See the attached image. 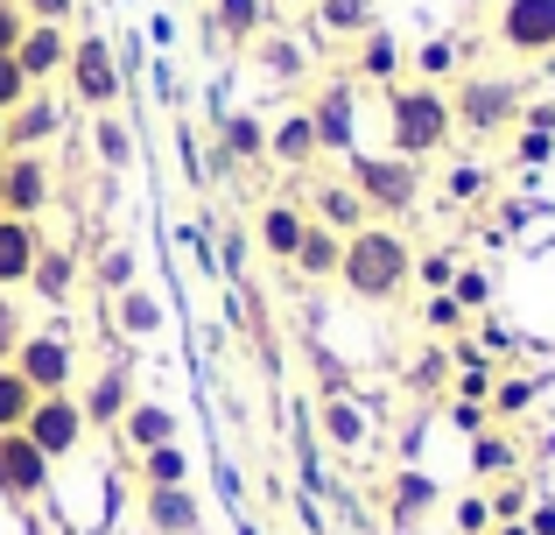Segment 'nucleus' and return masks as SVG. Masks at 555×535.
<instances>
[{
  "instance_id": "1",
  "label": "nucleus",
  "mask_w": 555,
  "mask_h": 535,
  "mask_svg": "<svg viewBox=\"0 0 555 535\" xmlns=\"http://www.w3.org/2000/svg\"><path fill=\"white\" fill-rule=\"evenodd\" d=\"M338 289L352 303H366V310H393V303H408V289H415V247H408L401 226H359V233L345 240Z\"/></svg>"
},
{
  "instance_id": "2",
  "label": "nucleus",
  "mask_w": 555,
  "mask_h": 535,
  "mask_svg": "<svg viewBox=\"0 0 555 535\" xmlns=\"http://www.w3.org/2000/svg\"><path fill=\"white\" fill-rule=\"evenodd\" d=\"M457 135V113H450L443 85H387V149L422 163V155H443Z\"/></svg>"
},
{
  "instance_id": "3",
  "label": "nucleus",
  "mask_w": 555,
  "mask_h": 535,
  "mask_svg": "<svg viewBox=\"0 0 555 535\" xmlns=\"http://www.w3.org/2000/svg\"><path fill=\"white\" fill-rule=\"evenodd\" d=\"M345 183L366 198L373 219H408L422 205V163H408L393 149H352L345 155Z\"/></svg>"
},
{
  "instance_id": "4",
  "label": "nucleus",
  "mask_w": 555,
  "mask_h": 535,
  "mask_svg": "<svg viewBox=\"0 0 555 535\" xmlns=\"http://www.w3.org/2000/svg\"><path fill=\"white\" fill-rule=\"evenodd\" d=\"M520 106H528V92H520L514 78H492V71H464V78L450 85L457 135H472V141H492V135H506V127H520Z\"/></svg>"
},
{
  "instance_id": "5",
  "label": "nucleus",
  "mask_w": 555,
  "mask_h": 535,
  "mask_svg": "<svg viewBox=\"0 0 555 535\" xmlns=\"http://www.w3.org/2000/svg\"><path fill=\"white\" fill-rule=\"evenodd\" d=\"M64 78H70V99H78V106H92V113H120L127 78H120V56H113V42L99 36V28L70 36V64H64Z\"/></svg>"
},
{
  "instance_id": "6",
  "label": "nucleus",
  "mask_w": 555,
  "mask_h": 535,
  "mask_svg": "<svg viewBox=\"0 0 555 535\" xmlns=\"http://www.w3.org/2000/svg\"><path fill=\"white\" fill-rule=\"evenodd\" d=\"M8 367L22 373L36 395H78V345H70V331H64V324H50V331H22V345H14Z\"/></svg>"
},
{
  "instance_id": "7",
  "label": "nucleus",
  "mask_w": 555,
  "mask_h": 535,
  "mask_svg": "<svg viewBox=\"0 0 555 535\" xmlns=\"http://www.w3.org/2000/svg\"><path fill=\"white\" fill-rule=\"evenodd\" d=\"M56 466L42 458V444L28 430H0V500L8 508H28V500H50Z\"/></svg>"
},
{
  "instance_id": "8",
  "label": "nucleus",
  "mask_w": 555,
  "mask_h": 535,
  "mask_svg": "<svg viewBox=\"0 0 555 535\" xmlns=\"http://www.w3.org/2000/svg\"><path fill=\"white\" fill-rule=\"evenodd\" d=\"M22 430L42 444V458H50V466L78 458L85 437H92V423H85V402H78V395H36V409H28Z\"/></svg>"
},
{
  "instance_id": "9",
  "label": "nucleus",
  "mask_w": 555,
  "mask_h": 535,
  "mask_svg": "<svg viewBox=\"0 0 555 535\" xmlns=\"http://www.w3.org/2000/svg\"><path fill=\"white\" fill-rule=\"evenodd\" d=\"M492 36H500V50L520 56V64L555 56V0H500V14H492Z\"/></svg>"
},
{
  "instance_id": "10",
  "label": "nucleus",
  "mask_w": 555,
  "mask_h": 535,
  "mask_svg": "<svg viewBox=\"0 0 555 535\" xmlns=\"http://www.w3.org/2000/svg\"><path fill=\"white\" fill-rule=\"evenodd\" d=\"M302 113H310L317 149H324V155H352L359 149V85L352 78H331Z\"/></svg>"
},
{
  "instance_id": "11",
  "label": "nucleus",
  "mask_w": 555,
  "mask_h": 535,
  "mask_svg": "<svg viewBox=\"0 0 555 535\" xmlns=\"http://www.w3.org/2000/svg\"><path fill=\"white\" fill-rule=\"evenodd\" d=\"M302 233H310V212H302L296 198H268V205L254 212V247L268 254L274 268H288V262H296Z\"/></svg>"
},
{
  "instance_id": "12",
  "label": "nucleus",
  "mask_w": 555,
  "mask_h": 535,
  "mask_svg": "<svg viewBox=\"0 0 555 535\" xmlns=\"http://www.w3.org/2000/svg\"><path fill=\"white\" fill-rule=\"evenodd\" d=\"M56 205L50 155H8V219H42Z\"/></svg>"
},
{
  "instance_id": "13",
  "label": "nucleus",
  "mask_w": 555,
  "mask_h": 535,
  "mask_svg": "<svg viewBox=\"0 0 555 535\" xmlns=\"http://www.w3.org/2000/svg\"><path fill=\"white\" fill-rule=\"evenodd\" d=\"M64 120H70V113L56 106L50 92H28L22 106L8 113V155H42L56 135H64Z\"/></svg>"
},
{
  "instance_id": "14",
  "label": "nucleus",
  "mask_w": 555,
  "mask_h": 535,
  "mask_svg": "<svg viewBox=\"0 0 555 535\" xmlns=\"http://www.w3.org/2000/svg\"><path fill=\"white\" fill-rule=\"evenodd\" d=\"M310 423L324 430V444H331V451H345V458H359L373 444V416L359 409V395H317Z\"/></svg>"
},
{
  "instance_id": "15",
  "label": "nucleus",
  "mask_w": 555,
  "mask_h": 535,
  "mask_svg": "<svg viewBox=\"0 0 555 535\" xmlns=\"http://www.w3.org/2000/svg\"><path fill=\"white\" fill-rule=\"evenodd\" d=\"M14 64L28 71V85H50V78H64V64H70V28H56V22H28V36L14 42Z\"/></svg>"
},
{
  "instance_id": "16",
  "label": "nucleus",
  "mask_w": 555,
  "mask_h": 535,
  "mask_svg": "<svg viewBox=\"0 0 555 535\" xmlns=\"http://www.w3.org/2000/svg\"><path fill=\"white\" fill-rule=\"evenodd\" d=\"M113 331H120L127 345H155L169 331V303L155 296L149 282H134V289H120L113 296Z\"/></svg>"
},
{
  "instance_id": "17",
  "label": "nucleus",
  "mask_w": 555,
  "mask_h": 535,
  "mask_svg": "<svg viewBox=\"0 0 555 535\" xmlns=\"http://www.w3.org/2000/svg\"><path fill=\"white\" fill-rule=\"evenodd\" d=\"M113 437H120V451H155V444H177L183 437V416L169 409V402H149V395H134V409L120 416V430H113Z\"/></svg>"
},
{
  "instance_id": "18",
  "label": "nucleus",
  "mask_w": 555,
  "mask_h": 535,
  "mask_svg": "<svg viewBox=\"0 0 555 535\" xmlns=\"http://www.w3.org/2000/svg\"><path fill=\"white\" fill-rule=\"evenodd\" d=\"M141 522H149V535H197L204 508L190 486H141Z\"/></svg>"
},
{
  "instance_id": "19",
  "label": "nucleus",
  "mask_w": 555,
  "mask_h": 535,
  "mask_svg": "<svg viewBox=\"0 0 555 535\" xmlns=\"http://www.w3.org/2000/svg\"><path fill=\"white\" fill-rule=\"evenodd\" d=\"M268 163H274V169H310V163H324V149H317V127H310V113H302V106L274 113V127H268Z\"/></svg>"
},
{
  "instance_id": "20",
  "label": "nucleus",
  "mask_w": 555,
  "mask_h": 535,
  "mask_svg": "<svg viewBox=\"0 0 555 535\" xmlns=\"http://www.w3.org/2000/svg\"><path fill=\"white\" fill-rule=\"evenodd\" d=\"M302 212H310V219H317V226H331V233H338V240H352V233H359V226H373V212H366V198H359V191H352V183H345V177H331V183H317V191H310V205H302Z\"/></svg>"
},
{
  "instance_id": "21",
  "label": "nucleus",
  "mask_w": 555,
  "mask_h": 535,
  "mask_svg": "<svg viewBox=\"0 0 555 535\" xmlns=\"http://www.w3.org/2000/svg\"><path fill=\"white\" fill-rule=\"evenodd\" d=\"M338 262H345V240L331 233V226L310 219V233H302L296 262H288V282H296V289H324V282H338Z\"/></svg>"
},
{
  "instance_id": "22",
  "label": "nucleus",
  "mask_w": 555,
  "mask_h": 535,
  "mask_svg": "<svg viewBox=\"0 0 555 535\" xmlns=\"http://www.w3.org/2000/svg\"><path fill=\"white\" fill-rule=\"evenodd\" d=\"M310 28L317 42H359L379 28V0H310Z\"/></svg>"
},
{
  "instance_id": "23",
  "label": "nucleus",
  "mask_w": 555,
  "mask_h": 535,
  "mask_svg": "<svg viewBox=\"0 0 555 535\" xmlns=\"http://www.w3.org/2000/svg\"><path fill=\"white\" fill-rule=\"evenodd\" d=\"M78 282H85V275H78V254L56 247V240H42V247H36V275H28V289H36V296L50 303V310H64V303L78 296Z\"/></svg>"
},
{
  "instance_id": "24",
  "label": "nucleus",
  "mask_w": 555,
  "mask_h": 535,
  "mask_svg": "<svg viewBox=\"0 0 555 535\" xmlns=\"http://www.w3.org/2000/svg\"><path fill=\"white\" fill-rule=\"evenodd\" d=\"M260 42L268 36V0H211V14H204V42Z\"/></svg>"
},
{
  "instance_id": "25",
  "label": "nucleus",
  "mask_w": 555,
  "mask_h": 535,
  "mask_svg": "<svg viewBox=\"0 0 555 535\" xmlns=\"http://www.w3.org/2000/svg\"><path fill=\"white\" fill-rule=\"evenodd\" d=\"M352 71L366 85H379V92H387V85H401V71H408L401 36H393V28H366V36H359V50H352Z\"/></svg>"
},
{
  "instance_id": "26",
  "label": "nucleus",
  "mask_w": 555,
  "mask_h": 535,
  "mask_svg": "<svg viewBox=\"0 0 555 535\" xmlns=\"http://www.w3.org/2000/svg\"><path fill=\"white\" fill-rule=\"evenodd\" d=\"M78 402H85V423L92 430H120V416L134 409V381H127V367H99V381Z\"/></svg>"
},
{
  "instance_id": "27",
  "label": "nucleus",
  "mask_w": 555,
  "mask_h": 535,
  "mask_svg": "<svg viewBox=\"0 0 555 535\" xmlns=\"http://www.w3.org/2000/svg\"><path fill=\"white\" fill-rule=\"evenodd\" d=\"M36 247H42L36 219H0V289H28V275H36Z\"/></svg>"
},
{
  "instance_id": "28",
  "label": "nucleus",
  "mask_w": 555,
  "mask_h": 535,
  "mask_svg": "<svg viewBox=\"0 0 555 535\" xmlns=\"http://www.w3.org/2000/svg\"><path fill=\"white\" fill-rule=\"evenodd\" d=\"M429 508H436V480H429V472H415V466H401V472L387 480V522L408 535Z\"/></svg>"
},
{
  "instance_id": "29",
  "label": "nucleus",
  "mask_w": 555,
  "mask_h": 535,
  "mask_svg": "<svg viewBox=\"0 0 555 535\" xmlns=\"http://www.w3.org/2000/svg\"><path fill=\"white\" fill-rule=\"evenodd\" d=\"M218 135V149L232 155V163H268V120H260V113H246V106H225V120L211 127Z\"/></svg>"
},
{
  "instance_id": "30",
  "label": "nucleus",
  "mask_w": 555,
  "mask_h": 535,
  "mask_svg": "<svg viewBox=\"0 0 555 535\" xmlns=\"http://www.w3.org/2000/svg\"><path fill=\"white\" fill-rule=\"evenodd\" d=\"M472 472H478L486 486H500V480H520V444L506 437L500 423H486V430L472 437Z\"/></svg>"
},
{
  "instance_id": "31",
  "label": "nucleus",
  "mask_w": 555,
  "mask_h": 535,
  "mask_svg": "<svg viewBox=\"0 0 555 535\" xmlns=\"http://www.w3.org/2000/svg\"><path fill=\"white\" fill-rule=\"evenodd\" d=\"M92 163L106 169V177L134 169V127H127L120 113H92Z\"/></svg>"
},
{
  "instance_id": "32",
  "label": "nucleus",
  "mask_w": 555,
  "mask_h": 535,
  "mask_svg": "<svg viewBox=\"0 0 555 535\" xmlns=\"http://www.w3.org/2000/svg\"><path fill=\"white\" fill-rule=\"evenodd\" d=\"M260 78L302 85V78H310V50H302L296 36H282V28H268V36H260Z\"/></svg>"
},
{
  "instance_id": "33",
  "label": "nucleus",
  "mask_w": 555,
  "mask_h": 535,
  "mask_svg": "<svg viewBox=\"0 0 555 535\" xmlns=\"http://www.w3.org/2000/svg\"><path fill=\"white\" fill-rule=\"evenodd\" d=\"M134 282H141L134 247H127V240H106V247L92 254V289L99 296H120V289H134Z\"/></svg>"
},
{
  "instance_id": "34",
  "label": "nucleus",
  "mask_w": 555,
  "mask_h": 535,
  "mask_svg": "<svg viewBox=\"0 0 555 535\" xmlns=\"http://www.w3.org/2000/svg\"><path fill=\"white\" fill-rule=\"evenodd\" d=\"M534 402H542V373H500L492 381V423H514V416H528Z\"/></svg>"
},
{
  "instance_id": "35",
  "label": "nucleus",
  "mask_w": 555,
  "mask_h": 535,
  "mask_svg": "<svg viewBox=\"0 0 555 535\" xmlns=\"http://www.w3.org/2000/svg\"><path fill=\"white\" fill-rule=\"evenodd\" d=\"M408 64H415V78H422V85H443V78H457L464 42H457V36H429L422 50H408Z\"/></svg>"
},
{
  "instance_id": "36",
  "label": "nucleus",
  "mask_w": 555,
  "mask_h": 535,
  "mask_svg": "<svg viewBox=\"0 0 555 535\" xmlns=\"http://www.w3.org/2000/svg\"><path fill=\"white\" fill-rule=\"evenodd\" d=\"M134 472H141V486H190V451L183 444H155V451L134 458Z\"/></svg>"
},
{
  "instance_id": "37",
  "label": "nucleus",
  "mask_w": 555,
  "mask_h": 535,
  "mask_svg": "<svg viewBox=\"0 0 555 535\" xmlns=\"http://www.w3.org/2000/svg\"><path fill=\"white\" fill-rule=\"evenodd\" d=\"M492 268H478V262H457V282H450V296H457V310L464 317H492Z\"/></svg>"
},
{
  "instance_id": "38",
  "label": "nucleus",
  "mask_w": 555,
  "mask_h": 535,
  "mask_svg": "<svg viewBox=\"0 0 555 535\" xmlns=\"http://www.w3.org/2000/svg\"><path fill=\"white\" fill-rule=\"evenodd\" d=\"M443 387H450V353L443 345H422L415 353V367H408V395H422V402H443Z\"/></svg>"
},
{
  "instance_id": "39",
  "label": "nucleus",
  "mask_w": 555,
  "mask_h": 535,
  "mask_svg": "<svg viewBox=\"0 0 555 535\" xmlns=\"http://www.w3.org/2000/svg\"><path fill=\"white\" fill-rule=\"evenodd\" d=\"M28 409H36V387H28L22 373L0 359V430H22V423H28Z\"/></svg>"
},
{
  "instance_id": "40",
  "label": "nucleus",
  "mask_w": 555,
  "mask_h": 535,
  "mask_svg": "<svg viewBox=\"0 0 555 535\" xmlns=\"http://www.w3.org/2000/svg\"><path fill=\"white\" fill-rule=\"evenodd\" d=\"M486 508H492V522H528L534 486H528V480H500V486L486 494Z\"/></svg>"
},
{
  "instance_id": "41",
  "label": "nucleus",
  "mask_w": 555,
  "mask_h": 535,
  "mask_svg": "<svg viewBox=\"0 0 555 535\" xmlns=\"http://www.w3.org/2000/svg\"><path fill=\"white\" fill-rule=\"evenodd\" d=\"M450 528H457V535H492L486 486H478V494H457V508H450Z\"/></svg>"
},
{
  "instance_id": "42",
  "label": "nucleus",
  "mask_w": 555,
  "mask_h": 535,
  "mask_svg": "<svg viewBox=\"0 0 555 535\" xmlns=\"http://www.w3.org/2000/svg\"><path fill=\"white\" fill-rule=\"evenodd\" d=\"M422 324H429L436 339H450V331H464L472 317H464V310H457V296L443 289V296H429V303H422Z\"/></svg>"
},
{
  "instance_id": "43",
  "label": "nucleus",
  "mask_w": 555,
  "mask_h": 535,
  "mask_svg": "<svg viewBox=\"0 0 555 535\" xmlns=\"http://www.w3.org/2000/svg\"><path fill=\"white\" fill-rule=\"evenodd\" d=\"M415 282L429 289V296H443V289L457 282V254H422V262H415Z\"/></svg>"
},
{
  "instance_id": "44",
  "label": "nucleus",
  "mask_w": 555,
  "mask_h": 535,
  "mask_svg": "<svg viewBox=\"0 0 555 535\" xmlns=\"http://www.w3.org/2000/svg\"><path fill=\"white\" fill-rule=\"evenodd\" d=\"M28 92H36V85H28V71L14 64V56H0V113H14Z\"/></svg>"
},
{
  "instance_id": "45",
  "label": "nucleus",
  "mask_w": 555,
  "mask_h": 535,
  "mask_svg": "<svg viewBox=\"0 0 555 535\" xmlns=\"http://www.w3.org/2000/svg\"><path fill=\"white\" fill-rule=\"evenodd\" d=\"M450 395H457V402H492V367H457Z\"/></svg>"
},
{
  "instance_id": "46",
  "label": "nucleus",
  "mask_w": 555,
  "mask_h": 535,
  "mask_svg": "<svg viewBox=\"0 0 555 535\" xmlns=\"http://www.w3.org/2000/svg\"><path fill=\"white\" fill-rule=\"evenodd\" d=\"M472 339L486 345V359H514V353H520V339H514V331H506V324H492V317H486V324L472 331Z\"/></svg>"
},
{
  "instance_id": "47",
  "label": "nucleus",
  "mask_w": 555,
  "mask_h": 535,
  "mask_svg": "<svg viewBox=\"0 0 555 535\" xmlns=\"http://www.w3.org/2000/svg\"><path fill=\"white\" fill-rule=\"evenodd\" d=\"M14 8H22L28 22H56V28H70V14H78V0H14Z\"/></svg>"
},
{
  "instance_id": "48",
  "label": "nucleus",
  "mask_w": 555,
  "mask_h": 535,
  "mask_svg": "<svg viewBox=\"0 0 555 535\" xmlns=\"http://www.w3.org/2000/svg\"><path fill=\"white\" fill-rule=\"evenodd\" d=\"M443 416L464 430V437H478V430L492 423V409H486V402H457V395H450V409H443Z\"/></svg>"
},
{
  "instance_id": "49",
  "label": "nucleus",
  "mask_w": 555,
  "mask_h": 535,
  "mask_svg": "<svg viewBox=\"0 0 555 535\" xmlns=\"http://www.w3.org/2000/svg\"><path fill=\"white\" fill-rule=\"evenodd\" d=\"M14 345H22V310H14V296L0 289V359H14Z\"/></svg>"
},
{
  "instance_id": "50",
  "label": "nucleus",
  "mask_w": 555,
  "mask_h": 535,
  "mask_svg": "<svg viewBox=\"0 0 555 535\" xmlns=\"http://www.w3.org/2000/svg\"><path fill=\"white\" fill-rule=\"evenodd\" d=\"M28 36V14L14 8V0H0V56H14V42Z\"/></svg>"
},
{
  "instance_id": "51",
  "label": "nucleus",
  "mask_w": 555,
  "mask_h": 535,
  "mask_svg": "<svg viewBox=\"0 0 555 535\" xmlns=\"http://www.w3.org/2000/svg\"><path fill=\"white\" fill-rule=\"evenodd\" d=\"M514 163H528V169H542V163H555V135H520Z\"/></svg>"
},
{
  "instance_id": "52",
  "label": "nucleus",
  "mask_w": 555,
  "mask_h": 535,
  "mask_svg": "<svg viewBox=\"0 0 555 535\" xmlns=\"http://www.w3.org/2000/svg\"><path fill=\"white\" fill-rule=\"evenodd\" d=\"M486 191V163H457L450 169V198H478Z\"/></svg>"
},
{
  "instance_id": "53",
  "label": "nucleus",
  "mask_w": 555,
  "mask_h": 535,
  "mask_svg": "<svg viewBox=\"0 0 555 535\" xmlns=\"http://www.w3.org/2000/svg\"><path fill=\"white\" fill-rule=\"evenodd\" d=\"M520 135H555V106L548 99H528V106H520Z\"/></svg>"
},
{
  "instance_id": "54",
  "label": "nucleus",
  "mask_w": 555,
  "mask_h": 535,
  "mask_svg": "<svg viewBox=\"0 0 555 535\" xmlns=\"http://www.w3.org/2000/svg\"><path fill=\"white\" fill-rule=\"evenodd\" d=\"M218 247H225V262H218V268L240 282V268H246V233H240V226H225V233H218Z\"/></svg>"
},
{
  "instance_id": "55",
  "label": "nucleus",
  "mask_w": 555,
  "mask_h": 535,
  "mask_svg": "<svg viewBox=\"0 0 555 535\" xmlns=\"http://www.w3.org/2000/svg\"><path fill=\"white\" fill-rule=\"evenodd\" d=\"M211 472H218V494H225V508H246V486H240V472H232L225 458H211Z\"/></svg>"
},
{
  "instance_id": "56",
  "label": "nucleus",
  "mask_w": 555,
  "mask_h": 535,
  "mask_svg": "<svg viewBox=\"0 0 555 535\" xmlns=\"http://www.w3.org/2000/svg\"><path fill=\"white\" fill-rule=\"evenodd\" d=\"M443 353H450V367H486V345L478 339H457V345H443Z\"/></svg>"
},
{
  "instance_id": "57",
  "label": "nucleus",
  "mask_w": 555,
  "mask_h": 535,
  "mask_svg": "<svg viewBox=\"0 0 555 535\" xmlns=\"http://www.w3.org/2000/svg\"><path fill=\"white\" fill-rule=\"evenodd\" d=\"M528 528L534 535H555V500H534V508H528Z\"/></svg>"
},
{
  "instance_id": "58",
  "label": "nucleus",
  "mask_w": 555,
  "mask_h": 535,
  "mask_svg": "<svg viewBox=\"0 0 555 535\" xmlns=\"http://www.w3.org/2000/svg\"><path fill=\"white\" fill-rule=\"evenodd\" d=\"M492 535H534L528 522H492Z\"/></svg>"
},
{
  "instance_id": "59",
  "label": "nucleus",
  "mask_w": 555,
  "mask_h": 535,
  "mask_svg": "<svg viewBox=\"0 0 555 535\" xmlns=\"http://www.w3.org/2000/svg\"><path fill=\"white\" fill-rule=\"evenodd\" d=\"M0 219H8V155H0Z\"/></svg>"
},
{
  "instance_id": "60",
  "label": "nucleus",
  "mask_w": 555,
  "mask_h": 535,
  "mask_svg": "<svg viewBox=\"0 0 555 535\" xmlns=\"http://www.w3.org/2000/svg\"><path fill=\"white\" fill-rule=\"evenodd\" d=\"M0 155H8V113H0Z\"/></svg>"
}]
</instances>
